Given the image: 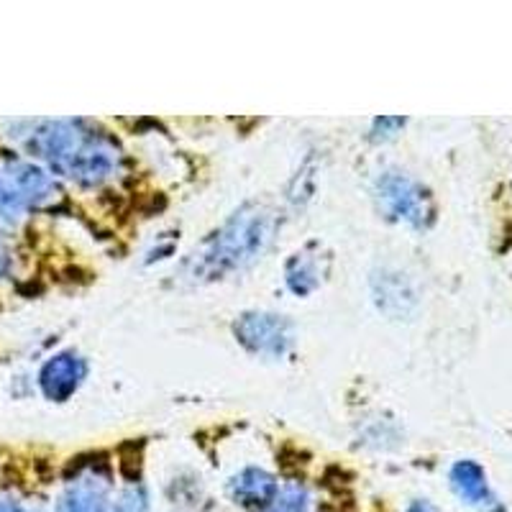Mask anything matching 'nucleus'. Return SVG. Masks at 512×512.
Returning <instances> with one entry per match:
<instances>
[{"label": "nucleus", "mask_w": 512, "mask_h": 512, "mask_svg": "<svg viewBox=\"0 0 512 512\" xmlns=\"http://www.w3.org/2000/svg\"><path fill=\"white\" fill-rule=\"evenodd\" d=\"M233 331H236V338L246 349L259 356H274V359L285 356L292 349V341H295L290 320L285 315L264 313V310L241 315Z\"/></svg>", "instance_id": "nucleus-6"}, {"label": "nucleus", "mask_w": 512, "mask_h": 512, "mask_svg": "<svg viewBox=\"0 0 512 512\" xmlns=\"http://www.w3.org/2000/svg\"><path fill=\"white\" fill-rule=\"evenodd\" d=\"M16 141L36 164L52 175L77 182L80 187H100L121 172V149L105 131L75 118H39L11 126Z\"/></svg>", "instance_id": "nucleus-1"}, {"label": "nucleus", "mask_w": 512, "mask_h": 512, "mask_svg": "<svg viewBox=\"0 0 512 512\" xmlns=\"http://www.w3.org/2000/svg\"><path fill=\"white\" fill-rule=\"evenodd\" d=\"M116 474L100 456L77 461L64 474L49 502V512H111Z\"/></svg>", "instance_id": "nucleus-3"}, {"label": "nucleus", "mask_w": 512, "mask_h": 512, "mask_svg": "<svg viewBox=\"0 0 512 512\" xmlns=\"http://www.w3.org/2000/svg\"><path fill=\"white\" fill-rule=\"evenodd\" d=\"M448 479H451V489L456 492V497H459L464 505L474 507V510L479 512H502L505 507H502L500 497L492 492V487H489L487 477H484L482 466L477 464V461H456L454 466H451V474H448Z\"/></svg>", "instance_id": "nucleus-9"}, {"label": "nucleus", "mask_w": 512, "mask_h": 512, "mask_svg": "<svg viewBox=\"0 0 512 512\" xmlns=\"http://www.w3.org/2000/svg\"><path fill=\"white\" fill-rule=\"evenodd\" d=\"M13 272V251L11 246L6 244V239H0V280L11 277Z\"/></svg>", "instance_id": "nucleus-13"}, {"label": "nucleus", "mask_w": 512, "mask_h": 512, "mask_svg": "<svg viewBox=\"0 0 512 512\" xmlns=\"http://www.w3.org/2000/svg\"><path fill=\"white\" fill-rule=\"evenodd\" d=\"M277 231V216L264 203H246L216 231L205 236L203 244L187 256L185 277L192 282L226 280L228 274L262 259Z\"/></svg>", "instance_id": "nucleus-2"}, {"label": "nucleus", "mask_w": 512, "mask_h": 512, "mask_svg": "<svg viewBox=\"0 0 512 512\" xmlns=\"http://www.w3.org/2000/svg\"><path fill=\"white\" fill-rule=\"evenodd\" d=\"M85 377H88V361L75 351H59L41 367L39 387L47 400L64 402L80 390Z\"/></svg>", "instance_id": "nucleus-7"}, {"label": "nucleus", "mask_w": 512, "mask_h": 512, "mask_svg": "<svg viewBox=\"0 0 512 512\" xmlns=\"http://www.w3.org/2000/svg\"><path fill=\"white\" fill-rule=\"evenodd\" d=\"M49 502L52 497H47L39 482L24 477L0 479V512H49Z\"/></svg>", "instance_id": "nucleus-10"}, {"label": "nucleus", "mask_w": 512, "mask_h": 512, "mask_svg": "<svg viewBox=\"0 0 512 512\" xmlns=\"http://www.w3.org/2000/svg\"><path fill=\"white\" fill-rule=\"evenodd\" d=\"M280 479L262 466H246L228 482V497L236 507L246 512H264L277 495H280Z\"/></svg>", "instance_id": "nucleus-8"}, {"label": "nucleus", "mask_w": 512, "mask_h": 512, "mask_svg": "<svg viewBox=\"0 0 512 512\" xmlns=\"http://www.w3.org/2000/svg\"><path fill=\"white\" fill-rule=\"evenodd\" d=\"M405 512H438V507L428 500H413Z\"/></svg>", "instance_id": "nucleus-14"}, {"label": "nucleus", "mask_w": 512, "mask_h": 512, "mask_svg": "<svg viewBox=\"0 0 512 512\" xmlns=\"http://www.w3.org/2000/svg\"><path fill=\"white\" fill-rule=\"evenodd\" d=\"M320 274H323V269H320L318 254L297 251L287 264V285L297 295H310L320 285Z\"/></svg>", "instance_id": "nucleus-11"}, {"label": "nucleus", "mask_w": 512, "mask_h": 512, "mask_svg": "<svg viewBox=\"0 0 512 512\" xmlns=\"http://www.w3.org/2000/svg\"><path fill=\"white\" fill-rule=\"evenodd\" d=\"M111 512H152V492L141 474H128L116 484Z\"/></svg>", "instance_id": "nucleus-12"}, {"label": "nucleus", "mask_w": 512, "mask_h": 512, "mask_svg": "<svg viewBox=\"0 0 512 512\" xmlns=\"http://www.w3.org/2000/svg\"><path fill=\"white\" fill-rule=\"evenodd\" d=\"M374 195H377L379 208L387 213V218H395V221L413 228L431 226V195L413 177L402 175V172H384V175H379Z\"/></svg>", "instance_id": "nucleus-4"}, {"label": "nucleus", "mask_w": 512, "mask_h": 512, "mask_svg": "<svg viewBox=\"0 0 512 512\" xmlns=\"http://www.w3.org/2000/svg\"><path fill=\"white\" fill-rule=\"evenodd\" d=\"M0 180L24 210L44 208V205L54 203L59 195L57 180H54L52 172L41 167V164L31 162V159H3L0 162Z\"/></svg>", "instance_id": "nucleus-5"}]
</instances>
